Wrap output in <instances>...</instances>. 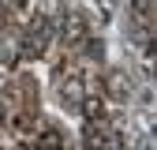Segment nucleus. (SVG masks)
Returning a JSON list of instances; mask_svg holds the SVG:
<instances>
[{"label": "nucleus", "mask_w": 157, "mask_h": 150, "mask_svg": "<svg viewBox=\"0 0 157 150\" xmlns=\"http://www.w3.org/2000/svg\"><path fill=\"white\" fill-rule=\"evenodd\" d=\"M49 38H52V19H34L30 23V30H26V41H23V49L26 53H41L45 45H49Z\"/></svg>", "instance_id": "obj_1"}, {"label": "nucleus", "mask_w": 157, "mask_h": 150, "mask_svg": "<svg viewBox=\"0 0 157 150\" xmlns=\"http://www.w3.org/2000/svg\"><path fill=\"white\" fill-rule=\"evenodd\" d=\"M60 98L67 105H78V101H82V79H78V75L67 79V83H60Z\"/></svg>", "instance_id": "obj_2"}, {"label": "nucleus", "mask_w": 157, "mask_h": 150, "mask_svg": "<svg viewBox=\"0 0 157 150\" xmlns=\"http://www.w3.org/2000/svg\"><path fill=\"white\" fill-rule=\"evenodd\" d=\"M82 38V15H71L64 23V41H78Z\"/></svg>", "instance_id": "obj_3"}, {"label": "nucleus", "mask_w": 157, "mask_h": 150, "mask_svg": "<svg viewBox=\"0 0 157 150\" xmlns=\"http://www.w3.org/2000/svg\"><path fill=\"white\" fill-rule=\"evenodd\" d=\"M8 4H15V8H23V4H26V0H8Z\"/></svg>", "instance_id": "obj_4"}, {"label": "nucleus", "mask_w": 157, "mask_h": 150, "mask_svg": "<svg viewBox=\"0 0 157 150\" xmlns=\"http://www.w3.org/2000/svg\"><path fill=\"white\" fill-rule=\"evenodd\" d=\"M0 120H4V101H0Z\"/></svg>", "instance_id": "obj_5"}]
</instances>
